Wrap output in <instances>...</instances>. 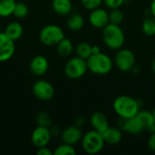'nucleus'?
<instances>
[{
  "mask_svg": "<svg viewBox=\"0 0 155 155\" xmlns=\"http://www.w3.org/2000/svg\"><path fill=\"white\" fill-rule=\"evenodd\" d=\"M140 107L139 101L129 95H119L113 103L114 111L120 118L134 117L141 110Z\"/></svg>",
  "mask_w": 155,
  "mask_h": 155,
  "instance_id": "nucleus-1",
  "label": "nucleus"
},
{
  "mask_svg": "<svg viewBox=\"0 0 155 155\" xmlns=\"http://www.w3.org/2000/svg\"><path fill=\"white\" fill-rule=\"evenodd\" d=\"M102 36L104 45L112 50H119L125 42V35L120 25L109 23L102 29Z\"/></svg>",
  "mask_w": 155,
  "mask_h": 155,
  "instance_id": "nucleus-2",
  "label": "nucleus"
},
{
  "mask_svg": "<svg viewBox=\"0 0 155 155\" xmlns=\"http://www.w3.org/2000/svg\"><path fill=\"white\" fill-rule=\"evenodd\" d=\"M88 70L97 75H105L109 74L114 67V60L106 54L99 53L92 54L86 59Z\"/></svg>",
  "mask_w": 155,
  "mask_h": 155,
  "instance_id": "nucleus-3",
  "label": "nucleus"
},
{
  "mask_svg": "<svg viewBox=\"0 0 155 155\" xmlns=\"http://www.w3.org/2000/svg\"><path fill=\"white\" fill-rule=\"evenodd\" d=\"M104 143L103 134L94 129L85 133L81 140L82 148L88 154L99 153L104 149Z\"/></svg>",
  "mask_w": 155,
  "mask_h": 155,
  "instance_id": "nucleus-4",
  "label": "nucleus"
},
{
  "mask_svg": "<svg viewBox=\"0 0 155 155\" xmlns=\"http://www.w3.org/2000/svg\"><path fill=\"white\" fill-rule=\"evenodd\" d=\"M64 37V30L57 25H46L39 32V40L46 46L56 45Z\"/></svg>",
  "mask_w": 155,
  "mask_h": 155,
  "instance_id": "nucleus-5",
  "label": "nucleus"
},
{
  "mask_svg": "<svg viewBox=\"0 0 155 155\" xmlns=\"http://www.w3.org/2000/svg\"><path fill=\"white\" fill-rule=\"evenodd\" d=\"M87 63L85 59L79 56H74L69 59L64 68V74L67 78L72 80H76L82 78L87 72Z\"/></svg>",
  "mask_w": 155,
  "mask_h": 155,
  "instance_id": "nucleus-6",
  "label": "nucleus"
},
{
  "mask_svg": "<svg viewBox=\"0 0 155 155\" xmlns=\"http://www.w3.org/2000/svg\"><path fill=\"white\" fill-rule=\"evenodd\" d=\"M135 55L133 51L126 48H120L115 54L114 63L122 72H129L135 66Z\"/></svg>",
  "mask_w": 155,
  "mask_h": 155,
  "instance_id": "nucleus-7",
  "label": "nucleus"
},
{
  "mask_svg": "<svg viewBox=\"0 0 155 155\" xmlns=\"http://www.w3.org/2000/svg\"><path fill=\"white\" fill-rule=\"evenodd\" d=\"M33 94L41 101H49L54 96V85L46 80L40 79L36 81L32 87Z\"/></svg>",
  "mask_w": 155,
  "mask_h": 155,
  "instance_id": "nucleus-8",
  "label": "nucleus"
},
{
  "mask_svg": "<svg viewBox=\"0 0 155 155\" xmlns=\"http://www.w3.org/2000/svg\"><path fill=\"white\" fill-rule=\"evenodd\" d=\"M52 138V133L49 127L38 125L34 129L31 134V142L35 147L41 148L47 146Z\"/></svg>",
  "mask_w": 155,
  "mask_h": 155,
  "instance_id": "nucleus-9",
  "label": "nucleus"
},
{
  "mask_svg": "<svg viewBox=\"0 0 155 155\" xmlns=\"http://www.w3.org/2000/svg\"><path fill=\"white\" fill-rule=\"evenodd\" d=\"M15 52V41L9 38L4 32L0 33V63L10 60Z\"/></svg>",
  "mask_w": 155,
  "mask_h": 155,
  "instance_id": "nucleus-10",
  "label": "nucleus"
},
{
  "mask_svg": "<svg viewBox=\"0 0 155 155\" xmlns=\"http://www.w3.org/2000/svg\"><path fill=\"white\" fill-rule=\"evenodd\" d=\"M117 124H118V127L122 131L127 132L128 134H134V135H138L144 131L143 125L141 124L139 120L136 118V116L128 118V119L119 117Z\"/></svg>",
  "mask_w": 155,
  "mask_h": 155,
  "instance_id": "nucleus-11",
  "label": "nucleus"
},
{
  "mask_svg": "<svg viewBox=\"0 0 155 155\" xmlns=\"http://www.w3.org/2000/svg\"><path fill=\"white\" fill-rule=\"evenodd\" d=\"M89 22L94 28L103 29L110 23L109 14L106 10L101 7L91 10L89 15Z\"/></svg>",
  "mask_w": 155,
  "mask_h": 155,
  "instance_id": "nucleus-12",
  "label": "nucleus"
},
{
  "mask_svg": "<svg viewBox=\"0 0 155 155\" xmlns=\"http://www.w3.org/2000/svg\"><path fill=\"white\" fill-rule=\"evenodd\" d=\"M49 68V62L44 55L38 54L34 56L29 64L30 72L35 76H43Z\"/></svg>",
  "mask_w": 155,
  "mask_h": 155,
  "instance_id": "nucleus-13",
  "label": "nucleus"
},
{
  "mask_svg": "<svg viewBox=\"0 0 155 155\" xmlns=\"http://www.w3.org/2000/svg\"><path fill=\"white\" fill-rule=\"evenodd\" d=\"M83 132L81 128L77 125H72L66 127L62 133H61V139L63 143L74 145L81 142L83 138Z\"/></svg>",
  "mask_w": 155,
  "mask_h": 155,
  "instance_id": "nucleus-14",
  "label": "nucleus"
},
{
  "mask_svg": "<svg viewBox=\"0 0 155 155\" xmlns=\"http://www.w3.org/2000/svg\"><path fill=\"white\" fill-rule=\"evenodd\" d=\"M90 123L94 130L103 134L110 125L107 116L102 112H95L91 115Z\"/></svg>",
  "mask_w": 155,
  "mask_h": 155,
  "instance_id": "nucleus-15",
  "label": "nucleus"
},
{
  "mask_svg": "<svg viewBox=\"0 0 155 155\" xmlns=\"http://www.w3.org/2000/svg\"><path fill=\"white\" fill-rule=\"evenodd\" d=\"M105 143L110 145H116L121 143L123 139L122 130L119 127H108L103 134Z\"/></svg>",
  "mask_w": 155,
  "mask_h": 155,
  "instance_id": "nucleus-16",
  "label": "nucleus"
},
{
  "mask_svg": "<svg viewBox=\"0 0 155 155\" xmlns=\"http://www.w3.org/2000/svg\"><path fill=\"white\" fill-rule=\"evenodd\" d=\"M52 8L59 15H69L73 10V3L71 0H53Z\"/></svg>",
  "mask_w": 155,
  "mask_h": 155,
  "instance_id": "nucleus-17",
  "label": "nucleus"
},
{
  "mask_svg": "<svg viewBox=\"0 0 155 155\" xmlns=\"http://www.w3.org/2000/svg\"><path fill=\"white\" fill-rule=\"evenodd\" d=\"M4 33L9 38H11L12 40H14L15 42L22 37V35L24 34V28L19 22L13 21V22H10L5 26Z\"/></svg>",
  "mask_w": 155,
  "mask_h": 155,
  "instance_id": "nucleus-18",
  "label": "nucleus"
},
{
  "mask_svg": "<svg viewBox=\"0 0 155 155\" xmlns=\"http://www.w3.org/2000/svg\"><path fill=\"white\" fill-rule=\"evenodd\" d=\"M66 25L70 30L79 31L84 25V19L82 15H80L78 13H73V14L69 15V16L67 18Z\"/></svg>",
  "mask_w": 155,
  "mask_h": 155,
  "instance_id": "nucleus-19",
  "label": "nucleus"
},
{
  "mask_svg": "<svg viewBox=\"0 0 155 155\" xmlns=\"http://www.w3.org/2000/svg\"><path fill=\"white\" fill-rule=\"evenodd\" d=\"M56 50L60 56L68 57L74 51V45L69 38L64 37L56 45Z\"/></svg>",
  "mask_w": 155,
  "mask_h": 155,
  "instance_id": "nucleus-20",
  "label": "nucleus"
},
{
  "mask_svg": "<svg viewBox=\"0 0 155 155\" xmlns=\"http://www.w3.org/2000/svg\"><path fill=\"white\" fill-rule=\"evenodd\" d=\"M135 116L139 120V122L141 123L144 130H148L150 126L155 122V118L153 112L148 111V110H140Z\"/></svg>",
  "mask_w": 155,
  "mask_h": 155,
  "instance_id": "nucleus-21",
  "label": "nucleus"
},
{
  "mask_svg": "<svg viewBox=\"0 0 155 155\" xmlns=\"http://www.w3.org/2000/svg\"><path fill=\"white\" fill-rule=\"evenodd\" d=\"M15 3V0H0V17L12 15Z\"/></svg>",
  "mask_w": 155,
  "mask_h": 155,
  "instance_id": "nucleus-22",
  "label": "nucleus"
},
{
  "mask_svg": "<svg viewBox=\"0 0 155 155\" xmlns=\"http://www.w3.org/2000/svg\"><path fill=\"white\" fill-rule=\"evenodd\" d=\"M75 52L77 56L86 60L92 54V45L86 42L79 43L75 47Z\"/></svg>",
  "mask_w": 155,
  "mask_h": 155,
  "instance_id": "nucleus-23",
  "label": "nucleus"
},
{
  "mask_svg": "<svg viewBox=\"0 0 155 155\" xmlns=\"http://www.w3.org/2000/svg\"><path fill=\"white\" fill-rule=\"evenodd\" d=\"M142 30L143 34L147 36H153L155 35V17L149 16L144 19L142 25Z\"/></svg>",
  "mask_w": 155,
  "mask_h": 155,
  "instance_id": "nucleus-24",
  "label": "nucleus"
},
{
  "mask_svg": "<svg viewBox=\"0 0 155 155\" xmlns=\"http://www.w3.org/2000/svg\"><path fill=\"white\" fill-rule=\"evenodd\" d=\"M29 13V8L27 5L24 2H16L14 11H13V15L18 19H23L26 17V15Z\"/></svg>",
  "mask_w": 155,
  "mask_h": 155,
  "instance_id": "nucleus-25",
  "label": "nucleus"
},
{
  "mask_svg": "<svg viewBox=\"0 0 155 155\" xmlns=\"http://www.w3.org/2000/svg\"><path fill=\"white\" fill-rule=\"evenodd\" d=\"M75 153L76 151L74 148V145L65 143L58 145L54 151V155H75Z\"/></svg>",
  "mask_w": 155,
  "mask_h": 155,
  "instance_id": "nucleus-26",
  "label": "nucleus"
},
{
  "mask_svg": "<svg viewBox=\"0 0 155 155\" xmlns=\"http://www.w3.org/2000/svg\"><path fill=\"white\" fill-rule=\"evenodd\" d=\"M108 14H109V21L112 24L120 25L124 21V15L122 10H120V8L111 9V11L108 12Z\"/></svg>",
  "mask_w": 155,
  "mask_h": 155,
  "instance_id": "nucleus-27",
  "label": "nucleus"
},
{
  "mask_svg": "<svg viewBox=\"0 0 155 155\" xmlns=\"http://www.w3.org/2000/svg\"><path fill=\"white\" fill-rule=\"evenodd\" d=\"M36 123L40 126L50 128L52 125V119H51L50 114L46 112H40L36 115Z\"/></svg>",
  "mask_w": 155,
  "mask_h": 155,
  "instance_id": "nucleus-28",
  "label": "nucleus"
},
{
  "mask_svg": "<svg viewBox=\"0 0 155 155\" xmlns=\"http://www.w3.org/2000/svg\"><path fill=\"white\" fill-rule=\"evenodd\" d=\"M103 2H104V0H81L82 5L85 9L90 10V11L100 7V5H102Z\"/></svg>",
  "mask_w": 155,
  "mask_h": 155,
  "instance_id": "nucleus-29",
  "label": "nucleus"
},
{
  "mask_svg": "<svg viewBox=\"0 0 155 155\" xmlns=\"http://www.w3.org/2000/svg\"><path fill=\"white\" fill-rule=\"evenodd\" d=\"M125 0H104V5L109 9H114V8H120Z\"/></svg>",
  "mask_w": 155,
  "mask_h": 155,
  "instance_id": "nucleus-30",
  "label": "nucleus"
},
{
  "mask_svg": "<svg viewBox=\"0 0 155 155\" xmlns=\"http://www.w3.org/2000/svg\"><path fill=\"white\" fill-rule=\"evenodd\" d=\"M37 155H54V152H52L47 146L45 147H41L38 148L37 152H36Z\"/></svg>",
  "mask_w": 155,
  "mask_h": 155,
  "instance_id": "nucleus-31",
  "label": "nucleus"
},
{
  "mask_svg": "<svg viewBox=\"0 0 155 155\" xmlns=\"http://www.w3.org/2000/svg\"><path fill=\"white\" fill-rule=\"evenodd\" d=\"M148 147L151 151L155 152V133H153L148 139Z\"/></svg>",
  "mask_w": 155,
  "mask_h": 155,
  "instance_id": "nucleus-32",
  "label": "nucleus"
},
{
  "mask_svg": "<svg viewBox=\"0 0 155 155\" xmlns=\"http://www.w3.org/2000/svg\"><path fill=\"white\" fill-rule=\"evenodd\" d=\"M84 124V118L83 116H79L75 119V125L81 127Z\"/></svg>",
  "mask_w": 155,
  "mask_h": 155,
  "instance_id": "nucleus-33",
  "label": "nucleus"
},
{
  "mask_svg": "<svg viewBox=\"0 0 155 155\" xmlns=\"http://www.w3.org/2000/svg\"><path fill=\"white\" fill-rule=\"evenodd\" d=\"M99 53H101V48L98 45H92V54H96Z\"/></svg>",
  "mask_w": 155,
  "mask_h": 155,
  "instance_id": "nucleus-34",
  "label": "nucleus"
},
{
  "mask_svg": "<svg viewBox=\"0 0 155 155\" xmlns=\"http://www.w3.org/2000/svg\"><path fill=\"white\" fill-rule=\"evenodd\" d=\"M150 12H151L152 15L155 17V0H153L152 3H151V5H150Z\"/></svg>",
  "mask_w": 155,
  "mask_h": 155,
  "instance_id": "nucleus-35",
  "label": "nucleus"
},
{
  "mask_svg": "<svg viewBox=\"0 0 155 155\" xmlns=\"http://www.w3.org/2000/svg\"><path fill=\"white\" fill-rule=\"evenodd\" d=\"M148 131L149 132H151V134H153V133H155V122L150 126V128L148 129Z\"/></svg>",
  "mask_w": 155,
  "mask_h": 155,
  "instance_id": "nucleus-36",
  "label": "nucleus"
},
{
  "mask_svg": "<svg viewBox=\"0 0 155 155\" xmlns=\"http://www.w3.org/2000/svg\"><path fill=\"white\" fill-rule=\"evenodd\" d=\"M152 71L155 74V58L153 59V63H152Z\"/></svg>",
  "mask_w": 155,
  "mask_h": 155,
  "instance_id": "nucleus-37",
  "label": "nucleus"
},
{
  "mask_svg": "<svg viewBox=\"0 0 155 155\" xmlns=\"http://www.w3.org/2000/svg\"><path fill=\"white\" fill-rule=\"evenodd\" d=\"M153 116H154V118H155V107H154V109H153Z\"/></svg>",
  "mask_w": 155,
  "mask_h": 155,
  "instance_id": "nucleus-38",
  "label": "nucleus"
},
{
  "mask_svg": "<svg viewBox=\"0 0 155 155\" xmlns=\"http://www.w3.org/2000/svg\"><path fill=\"white\" fill-rule=\"evenodd\" d=\"M0 33H1V31H0Z\"/></svg>",
  "mask_w": 155,
  "mask_h": 155,
  "instance_id": "nucleus-39",
  "label": "nucleus"
}]
</instances>
